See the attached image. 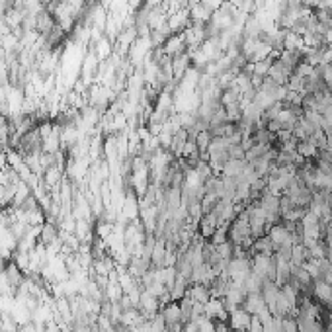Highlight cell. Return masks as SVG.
<instances>
[{"label": "cell", "mask_w": 332, "mask_h": 332, "mask_svg": "<svg viewBox=\"0 0 332 332\" xmlns=\"http://www.w3.org/2000/svg\"><path fill=\"white\" fill-rule=\"evenodd\" d=\"M268 77L272 78L276 84H279V86H286V84H288V80H289V77H291V73H289L288 68L279 63V59H276V61L272 63V66H270Z\"/></svg>", "instance_id": "5b68a950"}, {"label": "cell", "mask_w": 332, "mask_h": 332, "mask_svg": "<svg viewBox=\"0 0 332 332\" xmlns=\"http://www.w3.org/2000/svg\"><path fill=\"white\" fill-rule=\"evenodd\" d=\"M313 295L321 301L322 305L332 307V286L326 281H313Z\"/></svg>", "instance_id": "8992f818"}, {"label": "cell", "mask_w": 332, "mask_h": 332, "mask_svg": "<svg viewBox=\"0 0 332 332\" xmlns=\"http://www.w3.org/2000/svg\"><path fill=\"white\" fill-rule=\"evenodd\" d=\"M189 299H192L194 303L205 305V303H207V301L211 299V289H209V286H205V283H196L194 288L189 289Z\"/></svg>", "instance_id": "52a82bcc"}, {"label": "cell", "mask_w": 332, "mask_h": 332, "mask_svg": "<svg viewBox=\"0 0 332 332\" xmlns=\"http://www.w3.org/2000/svg\"><path fill=\"white\" fill-rule=\"evenodd\" d=\"M244 153L246 151L243 149V145H231L229 147V156L231 158H244Z\"/></svg>", "instance_id": "30bf717a"}, {"label": "cell", "mask_w": 332, "mask_h": 332, "mask_svg": "<svg viewBox=\"0 0 332 332\" xmlns=\"http://www.w3.org/2000/svg\"><path fill=\"white\" fill-rule=\"evenodd\" d=\"M162 51H164L168 57H178V55H182V53H186L188 47H186V41H184V35H182V33H172V35L166 39V43L162 45Z\"/></svg>", "instance_id": "6da1fadb"}, {"label": "cell", "mask_w": 332, "mask_h": 332, "mask_svg": "<svg viewBox=\"0 0 332 332\" xmlns=\"http://www.w3.org/2000/svg\"><path fill=\"white\" fill-rule=\"evenodd\" d=\"M243 309H246L252 317H256V315H260L268 307H266V301L262 297V293H246V297L243 301Z\"/></svg>", "instance_id": "3957f363"}, {"label": "cell", "mask_w": 332, "mask_h": 332, "mask_svg": "<svg viewBox=\"0 0 332 332\" xmlns=\"http://www.w3.org/2000/svg\"><path fill=\"white\" fill-rule=\"evenodd\" d=\"M317 8H326V10H332V0H321Z\"/></svg>", "instance_id": "7c38bea8"}, {"label": "cell", "mask_w": 332, "mask_h": 332, "mask_svg": "<svg viewBox=\"0 0 332 332\" xmlns=\"http://www.w3.org/2000/svg\"><path fill=\"white\" fill-rule=\"evenodd\" d=\"M297 153L303 156V158L311 160V158H315V156H317L319 149H317V145L313 143L311 139H305V141H299V143H297Z\"/></svg>", "instance_id": "9c48e42d"}, {"label": "cell", "mask_w": 332, "mask_h": 332, "mask_svg": "<svg viewBox=\"0 0 332 332\" xmlns=\"http://www.w3.org/2000/svg\"><path fill=\"white\" fill-rule=\"evenodd\" d=\"M189 16H192V22L207 23L211 20V16H213V10H211L205 2H201V0H199V2L189 4Z\"/></svg>", "instance_id": "7a4b0ae2"}, {"label": "cell", "mask_w": 332, "mask_h": 332, "mask_svg": "<svg viewBox=\"0 0 332 332\" xmlns=\"http://www.w3.org/2000/svg\"><path fill=\"white\" fill-rule=\"evenodd\" d=\"M248 332H264V322L260 321V317H258V315H256V317H252L250 326H248Z\"/></svg>", "instance_id": "8fae6325"}, {"label": "cell", "mask_w": 332, "mask_h": 332, "mask_svg": "<svg viewBox=\"0 0 332 332\" xmlns=\"http://www.w3.org/2000/svg\"><path fill=\"white\" fill-rule=\"evenodd\" d=\"M244 166H246V160L244 158H231L227 164L223 166V176H231V178H236L243 174Z\"/></svg>", "instance_id": "ba28073f"}, {"label": "cell", "mask_w": 332, "mask_h": 332, "mask_svg": "<svg viewBox=\"0 0 332 332\" xmlns=\"http://www.w3.org/2000/svg\"><path fill=\"white\" fill-rule=\"evenodd\" d=\"M250 321H252V315L243 307H236L231 311V326L234 330H248Z\"/></svg>", "instance_id": "277c9868"}]
</instances>
